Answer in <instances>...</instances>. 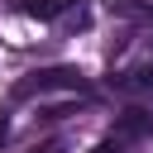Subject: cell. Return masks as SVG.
<instances>
[{
	"mask_svg": "<svg viewBox=\"0 0 153 153\" xmlns=\"http://www.w3.org/2000/svg\"><path fill=\"white\" fill-rule=\"evenodd\" d=\"M48 91H81V72H76V67H48V72H29V76L14 86V100L48 96Z\"/></svg>",
	"mask_w": 153,
	"mask_h": 153,
	"instance_id": "obj_2",
	"label": "cell"
},
{
	"mask_svg": "<svg viewBox=\"0 0 153 153\" xmlns=\"http://www.w3.org/2000/svg\"><path fill=\"white\" fill-rule=\"evenodd\" d=\"M33 153H57V143H43V148H33Z\"/></svg>",
	"mask_w": 153,
	"mask_h": 153,
	"instance_id": "obj_7",
	"label": "cell"
},
{
	"mask_svg": "<svg viewBox=\"0 0 153 153\" xmlns=\"http://www.w3.org/2000/svg\"><path fill=\"white\" fill-rule=\"evenodd\" d=\"M96 153H124V148H120V143H100Z\"/></svg>",
	"mask_w": 153,
	"mask_h": 153,
	"instance_id": "obj_5",
	"label": "cell"
},
{
	"mask_svg": "<svg viewBox=\"0 0 153 153\" xmlns=\"http://www.w3.org/2000/svg\"><path fill=\"white\" fill-rule=\"evenodd\" d=\"M14 10L33 19H67L72 10H81V0H14Z\"/></svg>",
	"mask_w": 153,
	"mask_h": 153,
	"instance_id": "obj_3",
	"label": "cell"
},
{
	"mask_svg": "<svg viewBox=\"0 0 153 153\" xmlns=\"http://www.w3.org/2000/svg\"><path fill=\"white\" fill-rule=\"evenodd\" d=\"M5 134H10V120H5V115H0V143H5Z\"/></svg>",
	"mask_w": 153,
	"mask_h": 153,
	"instance_id": "obj_6",
	"label": "cell"
},
{
	"mask_svg": "<svg viewBox=\"0 0 153 153\" xmlns=\"http://www.w3.org/2000/svg\"><path fill=\"white\" fill-rule=\"evenodd\" d=\"M115 10L129 14V19H153V0H120Z\"/></svg>",
	"mask_w": 153,
	"mask_h": 153,
	"instance_id": "obj_4",
	"label": "cell"
},
{
	"mask_svg": "<svg viewBox=\"0 0 153 153\" xmlns=\"http://www.w3.org/2000/svg\"><path fill=\"white\" fill-rule=\"evenodd\" d=\"M134 153H153V143H139V148H134Z\"/></svg>",
	"mask_w": 153,
	"mask_h": 153,
	"instance_id": "obj_8",
	"label": "cell"
},
{
	"mask_svg": "<svg viewBox=\"0 0 153 153\" xmlns=\"http://www.w3.org/2000/svg\"><path fill=\"white\" fill-rule=\"evenodd\" d=\"M110 86L129 91V96H153V38L134 43L115 67H110Z\"/></svg>",
	"mask_w": 153,
	"mask_h": 153,
	"instance_id": "obj_1",
	"label": "cell"
}]
</instances>
